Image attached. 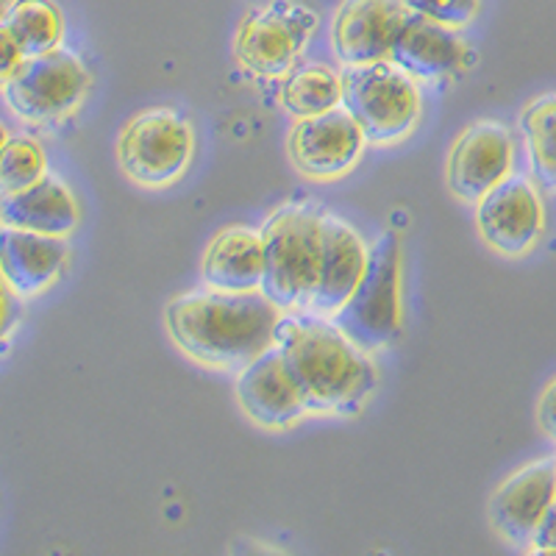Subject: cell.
<instances>
[{"mask_svg":"<svg viewBox=\"0 0 556 556\" xmlns=\"http://www.w3.org/2000/svg\"><path fill=\"white\" fill-rule=\"evenodd\" d=\"M276 345L304 392L309 415H356L379 387V367L331 317L285 312Z\"/></svg>","mask_w":556,"mask_h":556,"instance_id":"6da1fadb","label":"cell"},{"mask_svg":"<svg viewBox=\"0 0 556 556\" xmlns=\"http://www.w3.org/2000/svg\"><path fill=\"white\" fill-rule=\"evenodd\" d=\"M285 312L262 290H198L173 298L165 309L170 340L206 367H245L276 345Z\"/></svg>","mask_w":556,"mask_h":556,"instance_id":"7a4b0ae2","label":"cell"},{"mask_svg":"<svg viewBox=\"0 0 556 556\" xmlns=\"http://www.w3.org/2000/svg\"><path fill=\"white\" fill-rule=\"evenodd\" d=\"M323 212L315 203H287L262 226L265 278L262 292L281 312H301L309 304L320 265Z\"/></svg>","mask_w":556,"mask_h":556,"instance_id":"3957f363","label":"cell"},{"mask_svg":"<svg viewBox=\"0 0 556 556\" xmlns=\"http://www.w3.org/2000/svg\"><path fill=\"white\" fill-rule=\"evenodd\" d=\"M401 273H404L401 240L395 231H384L367 248V265L356 290L331 317L367 354H379L404 334Z\"/></svg>","mask_w":556,"mask_h":556,"instance_id":"277c9868","label":"cell"},{"mask_svg":"<svg viewBox=\"0 0 556 556\" xmlns=\"http://www.w3.org/2000/svg\"><path fill=\"white\" fill-rule=\"evenodd\" d=\"M340 81L342 109L359 123L370 146L401 142L420 121L424 98L417 81L390 59L345 67Z\"/></svg>","mask_w":556,"mask_h":556,"instance_id":"5b68a950","label":"cell"},{"mask_svg":"<svg viewBox=\"0 0 556 556\" xmlns=\"http://www.w3.org/2000/svg\"><path fill=\"white\" fill-rule=\"evenodd\" d=\"M195 153L192 123L178 109L156 106L139 112L121 131L117 162L139 187L162 190L187 173Z\"/></svg>","mask_w":556,"mask_h":556,"instance_id":"8992f818","label":"cell"},{"mask_svg":"<svg viewBox=\"0 0 556 556\" xmlns=\"http://www.w3.org/2000/svg\"><path fill=\"white\" fill-rule=\"evenodd\" d=\"M92 87L87 64L67 48L26 56L3 87L9 109L28 123H53L76 112Z\"/></svg>","mask_w":556,"mask_h":556,"instance_id":"52a82bcc","label":"cell"},{"mask_svg":"<svg viewBox=\"0 0 556 556\" xmlns=\"http://www.w3.org/2000/svg\"><path fill=\"white\" fill-rule=\"evenodd\" d=\"M315 28L317 14L309 7L295 0H270L240 23L235 56L253 76H287L304 56Z\"/></svg>","mask_w":556,"mask_h":556,"instance_id":"ba28073f","label":"cell"},{"mask_svg":"<svg viewBox=\"0 0 556 556\" xmlns=\"http://www.w3.org/2000/svg\"><path fill=\"white\" fill-rule=\"evenodd\" d=\"M476 228L484 245L506 260H520L545 235V206L534 178L513 173L476 201Z\"/></svg>","mask_w":556,"mask_h":556,"instance_id":"9c48e42d","label":"cell"},{"mask_svg":"<svg viewBox=\"0 0 556 556\" xmlns=\"http://www.w3.org/2000/svg\"><path fill=\"white\" fill-rule=\"evenodd\" d=\"M367 139L359 123L342 106L312 117H298L287 148L295 170L312 181H334L356 167Z\"/></svg>","mask_w":556,"mask_h":556,"instance_id":"30bf717a","label":"cell"},{"mask_svg":"<svg viewBox=\"0 0 556 556\" xmlns=\"http://www.w3.org/2000/svg\"><path fill=\"white\" fill-rule=\"evenodd\" d=\"M515 137L504 123L481 121L456 137L448 156V187L459 201L476 203L513 176Z\"/></svg>","mask_w":556,"mask_h":556,"instance_id":"8fae6325","label":"cell"},{"mask_svg":"<svg viewBox=\"0 0 556 556\" xmlns=\"http://www.w3.org/2000/svg\"><path fill=\"white\" fill-rule=\"evenodd\" d=\"M235 395L240 409L262 429H290L304 415H309L304 392L292 379L285 354L278 345L240 367L235 379Z\"/></svg>","mask_w":556,"mask_h":556,"instance_id":"7c38bea8","label":"cell"},{"mask_svg":"<svg viewBox=\"0 0 556 556\" xmlns=\"http://www.w3.org/2000/svg\"><path fill=\"white\" fill-rule=\"evenodd\" d=\"M556 501V456L529 462L498 486L486 506L490 526L501 540L526 551L531 534Z\"/></svg>","mask_w":556,"mask_h":556,"instance_id":"4fadbf2b","label":"cell"},{"mask_svg":"<svg viewBox=\"0 0 556 556\" xmlns=\"http://www.w3.org/2000/svg\"><path fill=\"white\" fill-rule=\"evenodd\" d=\"M412 17L404 0H342L331 26V45L345 67L390 59L392 45Z\"/></svg>","mask_w":556,"mask_h":556,"instance_id":"5bb4252c","label":"cell"},{"mask_svg":"<svg viewBox=\"0 0 556 556\" xmlns=\"http://www.w3.org/2000/svg\"><path fill=\"white\" fill-rule=\"evenodd\" d=\"M390 62L406 70L415 81H437V78L468 73L476 62V53L456 34V28L412 14L392 45Z\"/></svg>","mask_w":556,"mask_h":556,"instance_id":"9a60e30c","label":"cell"},{"mask_svg":"<svg viewBox=\"0 0 556 556\" xmlns=\"http://www.w3.org/2000/svg\"><path fill=\"white\" fill-rule=\"evenodd\" d=\"M367 265V245L354 228L337 215H323L320 231V265H317L315 290L309 304L301 312H312L320 317H334L345 304L351 292L359 285Z\"/></svg>","mask_w":556,"mask_h":556,"instance_id":"2e32d148","label":"cell"},{"mask_svg":"<svg viewBox=\"0 0 556 556\" xmlns=\"http://www.w3.org/2000/svg\"><path fill=\"white\" fill-rule=\"evenodd\" d=\"M70 260L67 237L39 235L0 223V276L23 301L56 285Z\"/></svg>","mask_w":556,"mask_h":556,"instance_id":"e0dca14e","label":"cell"},{"mask_svg":"<svg viewBox=\"0 0 556 556\" xmlns=\"http://www.w3.org/2000/svg\"><path fill=\"white\" fill-rule=\"evenodd\" d=\"M0 223L39 235L70 237L78 226V203L62 178L45 173L26 190L0 198Z\"/></svg>","mask_w":556,"mask_h":556,"instance_id":"ac0fdd59","label":"cell"},{"mask_svg":"<svg viewBox=\"0 0 556 556\" xmlns=\"http://www.w3.org/2000/svg\"><path fill=\"white\" fill-rule=\"evenodd\" d=\"M201 273L212 290H262V278H265L262 235L245 226L220 231L203 253Z\"/></svg>","mask_w":556,"mask_h":556,"instance_id":"d6986e66","label":"cell"},{"mask_svg":"<svg viewBox=\"0 0 556 556\" xmlns=\"http://www.w3.org/2000/svg\"><path fill=\"white\" fill-rule=\"evenodd\" d=\"M531 178L543 192H556V92L540 96L520 112Z\"/></svg>","mask_w":556,"mask_h":556,"instance_id":"ffe728a7","label":"cell"},{"mask_svg":"<svg viewBox=\"0 0 556 556\" xmlns=\"http://www.w3.org/2000/svg\"><path fill=\"white\" fill-rule=\"evenodd\" d=\"M278 101L292 117H312L329 109L342 106V81L326 64H304L292 67L285 76Z\"/></svg>","mask_w":556,"mask_h":556,"instance_id":"44dd1931","label":"cell"},{"mask_svg":"<svg viewBox=\"0 0 556 556\" xmlns=\"http://www.w3.org/2000/svg\"><path fill=\"white\" fill-rule=\"evenodd\" d=\"M3 26L20 45L23 56H39L59 48L64 39L62 9L53 0H14Z\"/></svg>","mask_w":556,"mask_h":556,"instance_id":"7402d4cb","label":"cell"},{"mask_svg":"<svg viewBox=\"0 0 556 556\" xmlns=\"http://www.w3.org/2000/svg\"><path fill=\"white\" fill-rule=\"evenodd\" d=\"M48 173L45 148L34 137H9L0 148V198L26 190Z\"/></svg>","mask_w":556,"mask_h":556,"instance_id":"603a6c76","label":"cell"},{"mask_svg":"<svg viewBox=\"0 0 556 556\" xmlns=\"http://www.w3.org/2000/svg\"><path fill=\"white\" fill-rule=\"evenodd\" d=\"M404 7L412 14L429 17L448 28L470 26L479 14V0H404Z\"/></svg>","mask_w":556,"mask_h":556,"instance_id":"cb8c5ba5","label":"cell"},{"mask_svg":"<svg viewBox=\"0 0 556 556\" xmlns=\"http://www.w3.org/2000/svg\"><path fill=\"white\" fill-rule=\"evenodd\" d=\"M20 320H23V298L7 285V278L0 276V351L9 345Z\"/></svg>","mask_w":556,"mask_h":556,"instance_id":"d4e9b609","label":"cell"},{"mask_svg":"<svg viewBox=\"0 0 556 556\" xmlns=\"http://www.w3.org/2000/svg\"><path fill=\"white\" fill-rule=\"evenodd\" d=\"M23 59L26 56L20 51V45L14 42V37L3 26V20H0V89L7 87V81L14 76V70L23 64Z\"/></svg>","mask_w":556,"mask_h":556,"instance_id":"484cf974","label":"cell"},{"mask_svg":"<svg viewBox=\"0 0 556 556\" xmlns=\"http://www.w3.org/2000/svg\"><path fill=\"white\" fill-rule=\"evenodd\" d=\"M526 551H531V554H556V501L548 506V513L538 523Z\"/></svg>","mask_w":556,"mask_h":556,"instance_id":"4316f807","label":"cell"},{"mask_svg":"<svg viewBox=\"0 0 556 556\" xmlns=\"http://www.w3.org/2000/svg\"><path fill=\"white\" fill-rule=\"evenodd\" d=\"M538 424H540V431L556 443V376L545 384V390L540 392Z\"/></svg>","mask_w":556,"mask_h":556,"instance_id":"83f0119b","label":"cell"},{"mask_svg":"<svg viewBox=\"0 0 556 556\" xmlns=\"http://www.w3.org/2000/svg\"><path fill=\"white\" fill-rule=\"evenodd\" d=\"M12 3H14V0H0V20L7 17V12L12 9Z\"/></svg>","mask_w":556,"mask_h":556,"instance_id":"f1b7e54d","label":"cell"},{"mask_svg":"<svg viewBox=\"0 0 556 556\" xmlns=\"http://www.w3.org/2000/svg\"><path fill=\"white\" fill-rule=\"evenodd\" d=\"M7 139H9V131H7V126L0 123V148L7 146Z\"/></svg>","mask_w":556,"mask_h":556,"instance_id":"f546056e","label":"cell"}]
</instances>
